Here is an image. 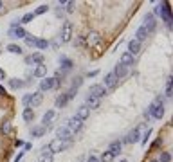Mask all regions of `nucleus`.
<instances>
[{"label": "nucleus", "mask_w": 173, "mask_h": 162, "mask_svg": "<svg viewBox=\"0 0 173 162\" xmlns=\"http://www.w3.org/2000/svg\"><path fill=\"white\" fill-rule=\"evenodd\" d=\"M164 115V97L162 96H159V97H155V101L151 103L150 106H148V110L144 112V117H146V121L150 119V117H153V119H161Z\"/></svg>", "instance_id": "f257e3e1"}, {"label": "nucleus", "mask_w": 173, "mask_h": 162, "mask_svg": "<svg viewBox=\"0 0 173 162\" xmlns=\"http://www.w3.org/2000/svg\"><path fill=\"white\" fill-rule=\"evenodd\" d=\"M74 36V27H72V22L65 20L63 25H61V31H60V41L61 43H69Z\"/></svg>", "instance_id": "f03ea898"}, {"label": "nucleus", "mask_w": 173, "mask_h": 162, "mask_svg": "<svg viewBox=\"0 0 173 162\" xmlns=\"http://www.w3.org/2000/svg\"><path fill=\"white\" fill-rule=\"evenodd\" d=\"M72 144V141H60V139H54V141H51L47 146H49V150H51V153L54 155V153H60V151H65L69 146Z\"/></svg>", "instance_id": "7ed1b4c3"}, {"label": "nucleus", "mask_w": 173, "mask_h": 162, "mask_svg": "<svg viewBox=\"0 0 173 162\" xmlns=\"http://www.w3.org/2000/svg\"><path fill=\"white\" fill-rule=\"evenodd\" d=\"M89 96L101 99L103 96H106V88H105L101 83H94V85H90V88H89Z\"/></svg>", "instance_id": "20e7f679"}, {"label": "nucleus", "mask_w": 173, "mask_h": 162, "mask_svg": "<svg viewBox=\"0 0 173 162\" xmlns=\"http://www.w3.org/2000/svg\"><path fill=\"white\" fill-rule=\"evenodd\" d=\"M139 141H141V126H135L132 131L124 137V142H128V144H135Z\"/></svg>", "instance_id": "39448f33"}, {"label": "nucleus", "mask_w": 173, "mask_h": 162, "mask_svg": "<svg viewBox=\"0 0 173 162\" xmlns=\"http://www.w3.org/2000/svg\"><path fill=\"white\" fill-rule=\"evenodd\" d=\"M142 27H144V29H146L150 34L155 31V27H157V20H155V16L151 15V13L144 16V24H142Z\"/></svg>", "instance_id": "423d86ee"}, {"label": "nucleus", "mask_w": 173, "mask_h": 162, "mask_svg": "<svg viewBox=\"0 0 173 162\" xmlns=\"http://www.w3.org/2000/svg\"><path fill=\"white\" fill-rule=\"evenodd\" d=\"M72 131L67 128V126H60L56 130V139H60V141H72Z\"/></svg>", "instance_id": "0eeeda50"}, {"label": "nucleus", "mask_w": 173, "mask_h": 162, "mask_svg": "<svg viewBox=\"0 0 173 162\" xmlns=\"http://www.w3.org/2000/svg\"><path fill=\"white\" fill-rule=\"evenodd\" d=\"M9 38H25V34H27V31L22 27V25H18V27H9Z\"/></svg>", "instance_id": "6e6552de"}, {"label": "nucleus", "mask_w": 173, "mask_h": 162, "mask_svg": "<svg viewBox=\"0 0 173 162\" xmlns=\"http://www.w3.org/2000/svg\"><path fill=\"white\" fill-rule=\"evenodd\" d=\"M67 128H69L72 133H76V131H79V130L83 128V121H81V119H78V117H71V119H69Z\"/></svg>", "instance_id": "1a4fd4ad"}, {"label": "nucleus", "mask_w": 173, "mask_h": 162, "mask_svg": "<svg viewBox=\"0 0 173 162\" xmlns=\"http://www.w3.org/2000/svg\"><path fill=\"white\" fill-rule=\"evenodd\" d=\"M85 38H86V43H89V45H99V43L103 41V36H101L97 31L89 33V36H85Z\"/></svg>", "instance_id": "9d476101"}, {"label": "nucleus", "mask_w": 173, "mask_h": 162, "mask_svg": "<svg viewBox=\"0 0 173 162\" xmlns=\"http://www.w3.org/2000/svg\"><path fill=\"white\" fill-rule=\"evenodd\" d=\"M126 52H130V54L135 58V56L141 52V43H139L137 40H130V41H128V51H126Z\"/></svg>", "instance_id": "9b49d317"}, {"label": "nucleus", "mask_w": 173, "mask_h": 162, "mask_svg": "<svg viewBox=\"0 0 173 162\" xmlns=\"http://www.w3.org/2000/svg\"><path fill=\"white\" fill-rule=\"evenodd\" d=\"M89 115H90V110L86 108V105H81V106H78V110H76V113H74V117L85 121V119H89Z\"/></svg>", "instance_id": "f8f14e48"}, {"label": "nucleus", "mask_w": 173, "mask_h": 162, "mask_svg": "<svg viewBox=\"0 0 173 162\" xmlns=\"http://www.w3.org/2000/svg\"><path fill=\"white\" fill-rule=\"evenodd\" d=\"M85 105H86V108H89V110H96V108H99L101 99L92 97V96H89V94H86V97H85Z\"/></svg>", "instance_id": "ddd939ff"}, {"label": "nucleus", "mask_w": 173, "mask_h": 162, "mask_svg": "<svg viewBox=\"0 0 173 162\" xmlns=\"http://www.w3.org/2000/svg\"><path fill=\"white\" fill-rule=\"evenodd\" d=\"M103 83H105L103 86H105L106 90H108V88H114V86L117 85V78H116V76H114L112 72H108V74L105 76V79H103Z\"/></svg>", "instance_id": "4468645a"}, {"label": "nucleus", "mask_w": 173, "mask_h": 162, "mask_svg": "<svg viewBox=\"0 0 173 162\" xmlns=\"http://www.w3.org/2000/svg\"><path fill=\"white\" fill-rule=\"evenodd\" d=\"M60 67H61V70H60V72H69L71 68L74 67V63H72V60L61 56V58H60Z\"/></svg>", "instance_id": "2eb2a0df"}, {"label": "nucleus", "mask_w": 173, "mask_h": 162, "mask_svg": "<svg viewBox=\"0 0 173 162\" xmlns=\"http://www.w3.org/2000/svg\"><path fill=\"white\" fill-rule=\"evenodd\" d=\"M134 61H135V58H134L132 54H130V52H123V54H121V61H119V63H121V65H124V67L128 68V67H132V65H134Z\"/></svg>", "instance_id": "dca6fc26"}, {"label": "nucleus", "mask_w": 173, "mask_h": 162, "mask_svg": "<svg viewBox=\"0 0 173 162\" xmlns=\"http://www.w3.org/2000/svg\"><path fill=\"white\" fill-rule=\"evenodd\" d=\"M40 162H52V153L49 150V146H43L41 153H40Z\"/></svg>", "instance_id": "f3484780"}, {"label": "nucleus", "mask_w": 173, "mask_h": 162, "mask_svg": "<svg viewBox=\"0 0 173 162\" xmlns=\"http://www.w3.org/2000/svg\"><path fill=\"white\" fill-rule=\"evenodd\" d=\"M51 88H54L52 78H43V79L40 81V92H45V90H51Z\"/></svg>", "instance_id": "a211bd4d"}, {"label": "nucleus", "mask_w": 173, "mask_h": 162, "mask_svg": "<svg viewBox=\"0 0 173 162\" xmlns=\"http://www.w3.org/2000/svg\"><path fill=\"white\" fill-rule=\"evenodd\" d=\"M121 148H123V142H121V141H112L110 146H108V151H110V153L116 157V155L121 153Z\"/></svg>", "instance_id": "6ab92c4d"}, {"label": "nucleus", "mask_w": 173, "mask_h": 162, "mask_svg": "<svg viewBox=\"0 0 173 162\" xmlns=\"http://www.w3.org/2000/svg\"><path fill=\"white\" fill-rule=\"evenodd\" d=\"M43 101V92H34V94H31V105H29V108L31 106H38L40 103Z\"/></svg>", "instance_id": "aec40b11"}, {"label": "nucleus", "mask_w": 173, "mask_h": 162, "mask_svg": "<svg viewBox=\"0 0 173 162\" xmlns=\"http://www.w3.org/2000/svg\"><path fill=\"white\" fill-rule=\"evenodd\" d=\"M54 115H56V112H54V110H47L45 113H43V117H41L43 128H45L47 124H51V123H52V119H54Z\"/></svg>", "instance_id": "412c9836"}, {"label": "nucleus", "mask_w": 173, "mask_h": 162, "mask_svg": "<svg viewBox=\"0 0 173 162\" xmlns=\"http://www.w3.org/2000/svg\"><path fill=\"white\" fill-rule=\"evenodd\" d=\"M112 74L117 78V79H121V78H124V74H126V67L124 65H121V63H117L116 67H114V70H112Z\"/></svg>", "instance_id": "4be33fe9"}, {"label": "nucleus", "mask_w": 173, "mask_h": 162, "mask_svg": "<svg viewBox=\"0 0 173 162\" xmlns=\"http://www.w3.org/2000/svg\"><path fill=\"white\" fill-rule=\"evenodd\" d=\"M148 36H150V33H148V31H146V29H144V27L141 25V27H139V29L135 31V38H134V40H137V41L141 43V41H142V40H146Z\"/></svg>", "instance_id": "5701e85b"}, {"label": "nucleus", "mask_w": 173, "mask_h": 162, "mask_svg": "<svg viewBox=\"0 0 173 162\" xmlns=\"http://www.w3.org/2000/svg\"><path fill=\"white\" fill-rule=\"evenodd\" d=\"M45 74H47V67L45 65H36V68L33 70L34 78H45Z\"/></svg>", "instance_id": "b1692460"}, {"label": "nucleus", "mask_w": 173, "mask_h": 162, "mask_svg": "<svg viewBox=\"0 0 173 162\" xmlns=\"http://www.w3.org/2000/svg\"><path fill=\"white\" fill-rule=\"evenodd\" d=\"M67 103H69V97H67L65 92L56 97V108H65V106H67Z\"/></svg>", "instance_id": "393cba45"}, {"label": "nucleus", "mask_w": 173, "mask_h": 162, "mask_svg": "<svg viewBox=\"0 0 173 162\" xmlns=\"http://www.w3.org/2000/svg\"><path fill=\"white\" fill-rule=\"evenodd\" d=\"M29 61L31 63H36V65H43V63H45V58H43L41 52H34V54H31Z\"/></svg>", "instance_id": "a878e982"}, {"label": "nucleus", "mask_w": 173, "mask_h": 162, "mask_svg": "<svg viewBox=\"0 0 173 162\" xmlns=\"http://www.w3.org/2000/svg\"><path fill=\"white\" fill-rule=\"evenodd\" d=\"M22 117H24L25 123H31V121L34 119V112H33L31 108H24V112H22Z\"/></svg>", "instance_id": "bb28decb"}, {"label": "nucleus", "mask_w": 173, "mask_h": 162, "mask_svg": "<svg viewBox=\"0 0 173 162\" xmlns=\"http://www.w3.org/2000/svg\"><path fill=\"white\" fill-rule=\"evenodd\" d=\"M0 131H2V135H9V133L13 131V124H11V121H4L2 126H0Z\"/></svg>", "instance_id": "cd10ccee"}, {"label": "nucleus", "mask_w": 173, "mask_h": 162, "mask_svg": "<svg viewBox=\"0 0 173 162\" xmlns=\"http://www.w3.org/2000/svg\"><path fill=\"white\" fill-rule=\"evenodd\" d=\"M9 86L16 90V88L25 86V81H22V79H18V78H13V79H9Z\"/></svg>", "instance_id": "c85d7f7f"}, {"label": "nucleus", "mask_w": 173, "mask_h": 162, "mask_svg": "<svg viewBox=\"0 0 173 162\" xmlns=\"http://www.w3.org/2000/svg\"><path fill=\"white\" fill-rule=\"evenodd\" d=\"M114 158H116V157H114L110 151L106 150V151H103V153H101V157H99V162H114Z\"/></svg>", "instance_id": "c756f323"}, {"label": "nucleus", "mask_w": 173, "mask_h": 162, "mask_svg": "<svg viewBox=\"0 0 173 162\" xmlns=\"http://www.w3.org/2000/svg\"><path fill=\"white\" fill-rule=\"evenodd\" d=\"M43 135H45V128L43 126H36L31 130V137H43Z\"/></svg>", "instance_id": "7c9ffc66"}, {"label": "nucleus", "mask_w": 173, "mask_h": 162, "mask_svg": "<svg viewBox=\"0 0 173 162\" xmlns=\"http://www.w3.org/2000/svg\"><path fill=\"white\" fill-rule=\"evenodd\" d=\"M7 52H11V54H22V47L16 45V43H9L7 45Z\"/></svg>", "instance_id": "2f4dec72"}, {"label": "nucleus", "mask_w": 173, "mask_h": 162, "mask_svg": "<svg viewBox=\"0 0 173 162\" xmlns=\"http://www.w3.org/2000/svg\"><path fill=\"white\" fill-rule=\"evenodd\" d=\"M24 40H25V43L29 45V47H36V41H38V38H36V36H33V34H29V33H27Z\"/></svg>", "instance_id": "473e14b6"}, {"label": "nucleus", "mask_w": 173, "mask_h": 162, "mask_svg": "<svg viewBox=\"0 0 173 162\" xmlns=\"http://www.w3.org/2000/svg\"><path fill=\"white\" fill-rule=\"evenodd\" d=\"M63 6V11H67V13H74L76 9V2H61Z\"/></svg>", "instance_id": "72a5a7b5"}, {"label": "nucleus", "mask_w": 173, "mask_h": 162, "mask_svg": "<svg viewBox=\"0 0 173 162\" xmlns=\"http://www.w3.org/2000/svg\"><path fill=\"white\" fill-rule=\"evenodd\" d=\"M33 18H34L33 13H25L24 16L20 18V25H22V24H29V22H33Z\"/></svg>", "instance_id": "f704fd0d"}, {"label": "nucleus", "mask_w": 173, "mask_h": 162, "mask_svg": "<svg viewBox=\"0 0 173 162\" xmlns=\"http://www.w3.org/2000/svg\"><path fill=\"white\" fill-rule=\"evenodd\" d=\"M157 160H159V162H171V153H169V151H162Z\"/></svg>", "instance_id": "c9c22d12"}, {"label": "nucleus", "mask_w": 173, "mask_h": 162, "mask_svg": "<svg viewBox=\"0 0 173 162\" xmlns=\"http://www.w3.org/2000/svg\"><path fill=\"white\" fill-rule=\"evenodd\" d=\"M47 47H49V41H47V40H38V41H36V49L45 51Z\"/></svg>", "instance_id": "e433bc0d"}, {"label": "nucleus", "mask_w": 173, "mask_h": 162, "mask_svg": "<svg viewBox=\"0 0 173 162\" xmlns=\"http://www.w3.org/2000/svg\"><path fill=\"white\" fill-rule=\"evenodd\" d=\"M47 11H49V6H47V4H41L40 7H36V11H34L33 15L36 16V15H43V13H47Z\"/></svg>", "instance_id": "4c0bfd02"}, {"label": "nucleus", "mask_w": 173, "mask_h": 162, "mask_svg": "<svg viewBox=\"0 0 173 162\" xmlns=\"http://www.w3.org/2000/svg\"><path fill=\"white\" fill-rule=\"evenodd\" d=\"M150 135H151V128H148V130H146V133H144V135L141 137V144H142V146H146V142H148Z\"/></svg>", "instance_id": "58836bf2"}, {"label": "nucleus", "mask_w": 173, "mask_h": 162, "mask_svg": "<svg viewBox=\"0 0 173 162\" xmlns=\"http://www.w3.org/2000/svg\"><path fill=\"white\" fill-rule=\"evenodd\" d=\"M86 43V38L85 36H78L76 40H74V45H76V47H81V45H85Z\"/></svg>", "instance_id": "ea45409f"}, {"label": "nucleus", "mask_w": 173, "mask_h": 162, "mask_svg": "<svg viewBox=\"0 0 173 162\" xmlns=\"http://www.w3.org/2000/svg\"><path fill=\"white\" fill-rule=\"evenodd\" d=\"M65 94H67V97H69V101H71V99H74V97H76V94H78V90L71 86V88H69L67 92H65Z\"/></svg>", "instance_id": "a19ab883"}, {"label": "nucleus", "mask_w": 173, "mask_h": 162, "mask_svg": "<svg viewBox=\"0 0 173 162\" xmlns=\"http://www.w3.org/2000/svg\"><path fill=\"white\" fill-rule=\"evenodd\" d=\"M81 83H83V78H79V76H78V78H74V79H72V88H76V90H78V86H81Z\"/></svg>", "instance_id": "79ce46f5"}, {"label": "nucleus", "mask_w": 173, "mask_h": 162, "mask_svg": "<svg viewBox=\"0 0 173 162\" xmlns=\"http://www.w3.org/2000/svg\"><path fill=\"white\" fill-rule=\"evenodd\" d=\"M22 103H24V106H25V108H29V105H31V94H25V96H24V99H22Z\"/></svg>", "instance_id": "37998d69"}, {"label": "nucleus", "mask_w": 173, "mask_h": 162, "mask_svg": "<svg viewBox=\"0 0 173 162\" xmlns=\"http://www.w3.org/2000/svg\"><path fill=\"white\" fill-rule=\"evenodd\" d=\"M162 6H164V2H159V4H155V9H153V13H155V15H162Z\"/></svg>", "instance_id": "c03bdc74"}, {"label": "nucleus", "mask_w": 173, "mask_h": 162, "mask_svg": "<svg viewBox=\"0 0 173 162\" xmlns=\"http://www.w3.org/2000/svg\"><path fill=\"white\" fill-rule=\"evenodd\" d=\"M24 155H25V151L22 150V151H20V153H18V155L15 157V160H13V162H20V160H22V157H24Z\"/></svg>", "instance_id": "a18cd8bd"}, {"label": "nucleus", "mask_w": 173, "mask_h": 162, "mask_svg": "<svg viewBox=\"0 0 173 162\" xmlns=\"http://www.w3.org/2000/svg\"><path fill=\"white\" fill-rule=\"evenodd\" d=\"M86 162H99V157H96V155H90L89 158H86Z\"/></svg>", "instance_id": "49530a36"}, {"label": "nucleus", "mask_w": 173, "mask_h": 162, "mask_svg": "<svg viewBox=\"0 0 173 162\" xmlns=\"http://www.w3.org/2000/svg\"><path fill=\"white\" fill-rule=\"evenodd\" d=\"M157 146H162V139H157V141L151 144V148H157Z\"/></svg>", "instance_id": "de8ad7c7"}, {"label": "nucleus", "mask_w": 173, "mask_h": 162, "mask_svg": "<svg viewBox=\"0 0 173 162\" xmlns=\"http://www.w3.org/2000/svg\"><path fill=\"white\" fill-rule=\"evenodd\" d=\"M24 144H25V142H24V141H20V139H16V141H15V146H16V148H20V146H24Z\"/></svg>", "instance_id": "09e8293b"}, {"label": "nucleus", "mask_w": 173, "mask_h": 162, "mask_svg": "<svg viewBox=\"0 0 173 162\" xmlns=\"http://www.w3.org/2000/svg\"><path fill=\"white\" fill-rule=\"evenodd\" d=\"M6 79V72H4V68H0V81Z\"/></svg>", "instance_id": "8fccbe9b"}, {"label": "nucleus", "mask_w": 173, "mask_h": 162, "mask_svg": "<svg viewBox=\"0 0 173 162\" xmlns=\"http://www.w3.org/2000/svg\"><path fill=\"white\" fill-rule=\"evenodd\" d=\"M96 76H97V70H90L89 72V78H96Z\"/></svg>", "instance_id": "3c124183"}, {"label": "nucleus", "mask_w": 173, "mask_h": 162, "mask_svg": "<svg viewBox=\"0 0 173 162\" xmlns=\"http://www.w3.org/2000/svg\"><path fill=\"white\" fill-rule=\"evenodd\" d=\"M31 146H33L31 142H25V144H24V151H27V150H31Z\"/></svg>", "instance_id": "603ef678"}, {"label": "nucleus", "mask_w": 173, "mask_h": 162, "mask_svg": "<svg viewBox=\"0 0 173 162\" xmlns=\"http://www.w3.org/2000/svg\"><path fill=\"white\" fill-rule=\"evenodd\" d=\"M148 162H159V160H157V158H151V160H148Z\"/></svg>", "instance_id": "864d4df0"}, {"label": "nucleus", "mask_w": 173, "mask_h": 162, "mask_svg": "<svg viewBox=\"0 0 173 162\" xmlns=\"http://www.w3.org/2000/svg\"><path fill=\"white\" fill-rule=\"evenodd\" d=\"M2 7H4V2H0V9H2Z\"/></svg>", "instance_id": "5fc2aeb1"}, {"label": "nucleus", "mask_w": 173, "mask_h": 162, "mask_svg": "<svg viewBox=\"0 0 173 162\" xmlns=\"http://www.w3.org/2000/svg\"><path fill=\"white\" fill-rule=\"evenodd\" d=\"M121 162H128V160H124V158H123V160H121Z\"/></svg>", "instance_id": "6e6d98bb"}, {"label": "nucleus", "mask_w": 173, "mask_h": 162, "mask_svg": "<svg viewBox=\"0 0 173 162\" xmlns=\"http://www.w3.org/2000/svg\"><path fill=\"white\" fill-rule=\"evenodd\" d=\"M81 162H83V160H81Z\"/></svg>", "instance_id": "4d7b16f0"}]
</instances>
